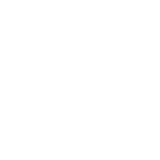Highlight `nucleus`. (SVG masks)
Instances as JSON below:
<instances>
[]
</instances>
